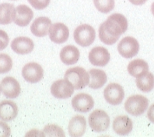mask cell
Masks as SVG:
<instances>
[{
    "label": "cell",
    "instance_id": "1",
    "mask_svg": "<svg viewBox=\"0 0 154 137\" xmlns=\"http://www.w3.org/2000/svg\"><path fill=\"white\" fill-rule=\"evenodd\" d=\"M127 29L128 21L125 17L120 13H114L100 26V40L105 45H114Z\"/></svg>",
    "mask_w": 154,
    "mask_h": 137
},
{
    "label": "cell",
    "instance_id": "2",
    "mask_svg": "<svg viewBox=\"0 0 154 137\" xmlns=\"http://www.w3.org/2000/svg\"><path fill=\"white\" fill-rule=\"evenodd\" d=\"M65 79L71 82L75 90L85 88L90 82V75L87 70L82 67L70 68L65 73Z\"/></svg>",
    "mask_w": 154,
    "mask_h": 137
},
{
    "label": "cell",
    "instance_id": "3",
    "mask_svg": "<svg viewBox=\"0 0 154 137\" xmlns=\"http://www.w3.org/2000/svg\"><path fill=\"white\" fill-rule=\"evenodd\" d=\"M149 101L146 97L139 94L132 95L126 100L125 109L126 112L133 116H139L146 111Z\"/></svg>",
    "mask_w": 154,
    "mask_h": 137
},
{
    "label": "cell",
    "instance_id": "4",
    "mask_svg": "<svg viewBox=\"0 0 154 137\" xmlns=\"http://www.w3.org/2000/svg\"><path fill=\"white\" fill-rule=\"evenodd\" d=\"M73 38L76 44L82 47H88L95 41L96 32L94 27L90 25H79L74 31Z\"/></svg>",
    "mask_w": 154,
    "mask_h": 137
},
{
    "label": "cell",
    "instance_id": "5",
    "mask_svg": "<svg viewBox=\"0 0 154 137\" xmlns=\"http://www.w3.org/2000/svg\"><path fill=\"white\" fill-rule=\"evenodd\" d=\"M88 122L93 131L96 132H103L109 128L110 118L106 111L97 109L90 114Z\"/></svg>",
    "mask_w": 154,
    "mask_h": 137
},
{
    "label": "cell",
    "instance_id": "6",
    "mask_svg": "<svg viewBox=\"0 0 154 137\" xmlns=\"http://www.w3.org/2000/svg\"><path fill=\"white\" fill-rule=\"evenodd\" d=\"M103 97L106 101L111 105H119L124 100L125 90L119 83H111L103 90Z\"/></svg>",
    "mask_w": 154,
    "mask_h": 137
},
{
    "label": "cell",
    "instance_id": "7",
    "mask_svg": "<svg viewBox=\"0 0 154 137\" xmlns=\"http://www.w3.org/2000/svg\"><path fill=\"white\" fill-rule=\"evenodd\" d=\"M118 51L124 58H133L139 52V44L135 38L128 36L121 40L118 45Z\"/></svg>",
    "mask_w": 154,
    "mask_h": 137
},
{
    "label": "cell",
    "instance_id": "8",
    "mask_svg": "<svg viewBox=\"0 0 154 137\" xmlns=\"http://www.w3.org/2000/svg\"><path fill=\"white\" fill-rule=\"evenodd\" d=\"M73 85L67 79H58L55 81L51 86V93L58 99H67L74 93Z\"/></svg>",
    "mask_w": 154,
    "mask_h": 137
},
{
    "label": "cell",
    "instance_id": "9",
    "mask_svg": "<svg viewBox=\"0 0 154 137\" xmlns=\"http://www.w3.org/2000/svg\"><path fill=\"white\" fill-rule=\"evenodd\" d=\"M22 76L25 81L28 83H38L43 78L44 70L37 62H29L23 67Z\"/></svg>",
    "mask_w": 154,
    "mask_h": 137
},
{
    "label": "cell",
    "instance_id": "10",
    "mask_svg": "<svg viewBox=\"0 0 154 137\" xmlns=\"http://www.w3.org/2000/svg\"><path fill=\"white\" fill-rule=\"evenodd\" d=\"M72 106L75 111L87 113L94 107V101L89 94L86 93H79L72 100Z\"/></svg>",
    "mask_w": 154,
    "mask_h": 137
},
{
    "label": "cell",
    "instance_id": "11",
    "mask_svg": "<svg viewBox=\"0 0 154 137\" xmlns=\"http://www.w3.org/2000/svg\"><path fill=\"white\" fill-rule=\"evenodd\" d=\"M49 38L55 44L65 43L69 37V30L68 26L62 23H55L51 24L49 29Z\"/></svg>",
    "mask_w": 154,
    "mask_h": 137
},
{
    "label": "cell",
    "instance_id": "12",
    "mask_svg": "<svg viewBox=\"0 0 154 137\" xmlns=\"http://www.w3.org/2000/svg\"><path fill=\"white\" fill-rule=\"evenodd\" d=\"M1 89L5 97L10 99L17 98L21 91L19 82L12 76L5 77L1 82Z\"/></svg>",
    "mask_w": 154,
    "mask_h": 137
},
{
    "label": "cell",
    "instance_id": "13",
    "mask_svg": "<svg viewBox=\"0 0 154 137\" xmlns=\"http://www.w3.org/2000/svg\"><path fill=\"white\" fill-rule=\"evenodd\" d=\"M89 61L92 65L100 67L105 66L110 61V53L103 47H95L89 52Z\"/></svg>",
    "mask_w": 154,
    "mask_h": 137
},
{
    "label": "cell",
    "instance_id": "14",
    "mask_svg": "<svg viewBox=\"0 0 154 137\" xmlns=\"http://www.w3.org/2000/svg\"><path fill=\"white\" fill-rule=\"evenodd\" d=\"M87 129V120L84 116L75 115L70 119L68 131L70 136L80 137L84 135Z\"/></svg>",
    "mask_w": 154,
    "mask_h": 137
},
{
    "label": "cell",
    "instance_id": "15",
    "mask_svg": "<svg viewBox=\"0 0 154 137\" xmlns=\"http://www.w3.org/2000/svg\"><path fill=\"white\" fill-rule=\"evenodd\" d=\"M112 128L115 133L118 135H126L132 132L133 129V122L127 115H120L115 118Z\"/></svg>",
    "mask_w": 154,
    "mask_h": 137
},
{
    "label": "cell",
    "instance_id": "16",
    "mask_svg": "<svg viewBox=\"0 0 154 137\" xmlns=\"http://www.w3.org/2000/svg\"><path fill=\"white\" fill-rule=\"evenodd\" d=\"M51 21L47 17H40L34 20L30 26V31L38 38H43L48 34Z\"/></svg>",
    "mask_w": 154,
    "mask_h": 137
},
{
    "label": "cell",
    "instance_id": "17",
    "mask_svg": "<svg viewBox=\"0 0 154 137\" xmlns=\"http://www.w3.org/2000/svg\"><path fill=\"white\" fill-rule=\"evenodd\" d=\"M34 44L33 40L26 37H19L13 40L11 48L14 52L19 54H26L34 50Z\"/></svg>",
    "mask_w": 154,
    "mask_h": 137
},
{
    "label": "cell",
    "instance_id": "18",
    "mask_svg": "<svg viewBox=\"0 0 154 137\" xmlns=\"http://www.w3.org/2000/svg\"><path fill=\"white\" fill-rule=\"evenodd\" d=\"M18 115V107L15 102L4 100L0 102V119L4 122H10Z\"/></svg>",
    "mask_w": 154,
    "mask_h": 137
},
{
    "label": "cell",
    "instance_id": "19",
    "mask_svg": "<svg viewBox=\"0 0 154 137\" xmlns=\"http://www.w3.org/2000/svg\"><path fill=\"white\" fill-rule=\"evenodd\" d=\"M34 12L29 6L26 5H20L16 8L15 18L13 22L17 26H26L32 20Z\"/></svg>",
    "mask_w": 154,
    "mask_h": 137
},
{
    "label": "cell",
    "instance_id": "20",
    "mask_svg": "<svg viewBox=\"0 0 154 137\" xmlns=\"http://www.w3.org/2000/svg\"><path fill=\"white\" fill-rule=\"evenodd\" d=\"M79 50L74 45H66L61 50L60 59L65 65H74L79 59Z\"/></svg>",
    "mask_w": 154,
    "mask_h": 137
},
{
    "label": "cell",
    "instance_id": "21",
    "mask_svg": "<svg viewBox=\"0 0 154 137\" xmlns=\"http://www.w3.org/2000/svg\"><path fill=\"white\" fill-rule=\"evenodd\" d=\"M88 73L90 75V82L88 85L90 88L97 90L104 86L107 80L105 72L98 69H92Z\"/></svg>",
    "mask_w": 154,
    "mask_h": 137
},
{
    "label": "cell",
    "instance_id": "22",
    "mask_svg": "<svg viewBox=\"0 0 154 137\" xmlns=\"http://www.w3.org/2000/svg\"><path fill=\"white\" fill-rule=\"evenodd\" d=\"M16 14V8L13 4H0V24H10L14 20Z\"/></svg>",
    "mask_w": 154,
    "mask_h": 137
},
{
    "label": "cell",
    "instance_id": "23",
    "mask_svg": "<svg viewBox=\"0 0 154 137\" xmlns=\"http://www.w3.org/2000/svg\"><path fill=\"white\" fill-rule=\"evenodd\" d=\"M128 72L130 75L137 78L149 72V65L143 59H135L128 64Z\"/></svg>",
    "mask_w": 154,
    "mask_h": 137
},
{
    "label": "cell",
    "instance_id": "24",
    "mask_svg": "<svg viewBox=\"0 0 154 137\" xmlns=\"http://www.w3.org/2000/svg\"><path fill=\"white\" fill-rule=\"evenodd\" d=\"M136 86L139 90L145 93L150 92L154 87V76L152 73L147 72L136 78Z\"/></svg>",
    "mask_w": 154,
    "mask_h": 137
},
{
    "label": "cell",
    "instance_id": "25",
    "mask_svg": "<svg viewBox=\"0 0 154 137\" xmlns=\"http://www.w3.org/2000/svg\"><path fill=\"white\" fill-rule=\"evenodd\" d=\"M97 10L102 13H108L115 8V0H94Z\"/></svg>",
    "mask_w": 154,
    "mask_h": 137
},
{
    "label": "cell",
    "instance_id": "26",
    "mask_svg": "<svg viewBox=\"0 0 154 137\" xmlns=\"http://www.w3.org/2000/svg\"><path fill=\"white\" fill-rule=\"evenodd\" d=\"M13 67V60L7 54H0V74H5L11 70Z\"/></svg>",
    "mask_w": 154,
    "mask_h": 137
},
{
    "label": "cell",
    "instance_id": "27",
    "mask_svg": "<svg viewBox=\"0 0 154 137\" xmlns=\"http://www.w3.org/2000/svg\"><path fill=\"white\" fill-rule=\"evenodd\" d=\"M43 132L45 136H65L64 131L62 128L55 124L47 125L44 127Z\"/></svg>",
    "mask_w": 154,
    "mask_h": 137
},
{
    "label": "cell",
    "instance_id": "28",
    "mask_svg": "<svg viewBox=\"0 0 154 137\" xmlns=\"http://www.w3.org/2000/svg\"><path fill=\"white\" fill-rule=\"evenodd\" d=\"M51 0H28L32 7L38 10H42L48 7Z\"/></svg>",
    "mask_w": 154,
    "mask_h": 137
},
{
    "label": "cell",
    "instance_id": "29",
    "mask_svg": "<svg viewBox=\"0 0 154 137\" xmlns=\"http://www.w3.org/2000/svg\"><path fill=\"white\" fill-rule=\"evenodd\" d=\"M10 38L7 33L2 30H0V51H2L8 46Z\"/></svg>",
    "mask_w": 154,
    "mask_h": 137
},
{
    "label": "cell",
    "instance_id": "30",
    "mask_svg": "<svg viewBox=\"0 0 154 137\" xmlns=\"http://www.w3.org/2000/svg\"><path fill=\"white\" fill-rule=\"evenodd\" d=\"M11 134L10 126L6 122L0 121V137H8Z\"/></svg>",
    "mask_w": 154,
    "mask_h": 137
},
{
    "label": "cell",
    "instance_id": "31",
    "mask_svg": "<svg viewBox=\"0 0 154 137\" xmlns=\"http://www.w3.org/2000/svg\"><path fill=\"white\" fill-rule=\"evenodd\" d=\"M147 116H148L149 120L151 122L154 123V104L149 107L147 112Z\"/></svg>",
    "mask_w": 154,
    "mask_h": 137
},
{
    "label": "cell",
    "instance_id": "32",
    "mask_svg": "<svg viewBox=\"0 0 154 137\" xmlns=\"http://www.w3.org/2000/svg\"><path fill=\"white\" fill-rule=\"evenodd\" d=\"M129 2L135 6H141L147 2V0H129Z\"/></svg>",
    "mask_w": 154,
    "mask_h": 137
},
{
    "label": "cell",
    "instance_id": "33",
    "mask_svg": "<svg viewBox=\"0 0 154 137\" xmlns=\"http://www.w3.org/2000/svg\"><path fill=\"white\" fill-rule=\"evenodd\" d=\"M151 12H152V15L154 16V2H152V6H151Z\"/></svg>",
    "mask_w": 154,
    "mask_h": 137
},
{
    "label": "cell",
    "instance_id": "34",
    "mask_svg": "<svg viewBox=\"0 0 154 137\" xmlns=\"http://www.w3.org/2000/svg\"><path fill=\"white\" fill-rule=\"evenodd\" d=\"M1 90H2V89H1V85H0V94H1Z\"/></svg>",
    "mask_w": 154,
    "mask_h": 137
},
{
    "label": "cell",
    "instance_id": "35",
    "mask_svg": "<svg viewBox=\"0 0 154 137\" xmlns=\"http://www.w3.org/2000/svg\"><path fill=\"white\" fill-rule=\"evenodd\" d=\"M12 1H17V0H12Z\"/></svg>",
    "mask_w": 154,
    "mask_h": 137
}]
</instances>
